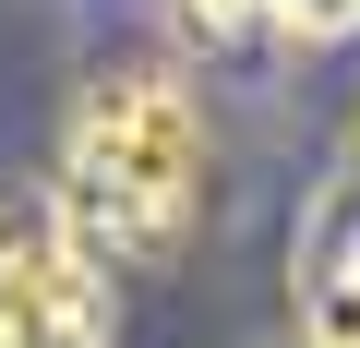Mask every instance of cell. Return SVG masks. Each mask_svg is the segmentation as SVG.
Returning a JSON list of instances; mask_svg holds the SVG:
<instances>
[{"label": "cell", "instance_id": "1", "mask_svg": "<svg viewBox=\"0 0 360 348\" xmlns=\"http://www.w3.org/2000/svg\"><path fill=\"white\" fill-rule=\"evenodd\" d=\"M217 181V132L180 60H96L72 120H60V193L49 217L96 264H168L205 217Z\"/></svg>", "mask_w": 360, "mask_h": 348}, {"label": "cell", "instance_id": "2", "mask_svg": "<svg viewBox=\"0 0 360 348\" xmlns=\"http://www.w3.org/2000/svg\"><path fill=\"white\" fill-rule=\"evenodd\" d=\"M108 336H120L108 264L49 205H0V348H108Z\"/></svg>", "mask_w": 360, "mask_h": 348}, {"label": "cell", "instance_id": "3", "mask_svg": "<svg viewBox=\"0 0 360 348\" xmlns=\"http://www.w3.org/2000/svg\"><path fill=\"white\" fill-rule=\"evenodd\" d=\"M300 348H360V168L300 228Z\"/></svg>", "mask_w": 360, "mask_h": 348}, {"label": "cell", "instance_id": "4", "mask_svg": "<svg viewBox=\"0 0 360 348\" xmlns=\"http://www.w3.org/2000/svg\"><path fill=\"white\" fill-rule=\"evenodd\" d=\"M252 13H264L276 37H300V49H336V37H360V0H252Z\"/></svg>", "mask_w": 360, "mask_h": 348}]
</instances>
